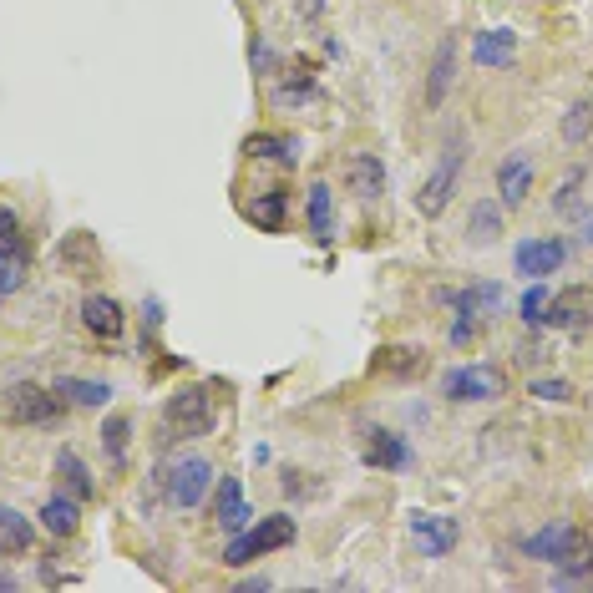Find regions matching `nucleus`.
Segmentation results:
<instances>
[{
	"instance_id": "22",
	"label": "nucleus",
	"mask_w": 593,
	"mask_h": 593,
	"mask_svg": "<svg viewBox=\"0 0 593 593\" xmlns=\"http://www.w3.org/2000/svg\"><path fill=\"white\" fill-rule=\"evenodd\" d=\"M284 208H289L284 188H269V193H259V198L244 203V218H249L259 234H279V229H284Z\"/></svg>"
},
{
	"instance_id": "4",
	"label": "nucleus",
	"mask_w": 593,
	"mask_h": 593,
	"mask_svg": "<svg viewBox=\"0 0 593 593\" xmlns=\"http://www.w3.org/2000/svg\"><path fill=\"white\" fill-rule=\"evenodd\" d=\"M441 396L457 401V406H487L507 396V376L497 365H457L447 381H441Z\"/></svg>"
},
{
	"instance_id": "13",
	"label": "nucleus",
	"mask_w": 593,
	"mask_h": 593,
	"mask_svg": "<svg viewBox=\"0 0 593 593\" xmlns=\"http://www.w3.org/2000/svg\"><path fill=\"white\" fill-rule=\"evenodd\" d=\"M370 370H376V376H391V381H416L426 370V350L421 345H381Z\"/></svg>"
},
{
	"instance_id": "31",
	"label": "nucleus",
	"mask_w": 593,
	"mask_h": 593,
	"mask_svg": "<svg viewBox=\"0 0 593 593\" xmlns=\"http://www.w3.org/2000/svg\"><path fill=\"white\" fill-rule=\"evenodd\" d=\"M588 127H593V107H588V102L568 107V117H563V137H568V142H583Z\"/></svg>"
},
{
	"instance_id": "37",
	"label": "nucleus",
	"mask_w": 593,
	"mask_h": 593,
	"mask_svg": "<svg viewBox=\"0 0 593 593\" xmlns=\"http://www.w3.org/2000/svg\"><path fill=\"white\" fill-rule=\"evenodd\" d=\"M588 548H593V538H588Z\"/></svg>"
},
{
	"instance_id": "26",
	"label": "nucleus",
	"mask_w": 593,
	"mask_h": 593,
	"mask_svg": "<svg viewBox=\"0 0 593 593\" xmlns=\"http://www.w3.org/2000/svg\"><path fill=\"white\" fill-rule=\"evenodd\" d=\"M497 234H502V203L477 198L472 213H467V239H472V244H492Z\"/></svg>"
},
{
	"instance_id": "5",
	"label": "nucleus",
	"mask_w": 593,
	"mask_h": 593,
	"mask_svg": "<svg viewBox=\"0 0 593 593\" xmlns=\"http://www.w3.org/2000/svg\"><path fill=\"white\" fill-rule=\"evenodd\" d=\"M208 487H213V462L208 457H173L168 467H163V492H168V502L173 507H183V512H193L203 497H208Z\"/></svg>"
},
{
	"instance_id": "32",
	"label": "nucleus",
	"mask_w": 593,
	"mask_h": 593,
	"mask_svg": "<svg viewBox=\"0 0 593 593\" xmlns=\"http://www.w3.org/2000/svg\"><path fill=\"white\" fill-rule=\"evenodd\" d=\"M533 396L548 401V406H563V401H573V386L558 381V376H538V381H533Z\"/></svg>"
},
{
	"instance_id": "18",
	"label": "nucleus",
	"mask_w": 593,
	"mask_h": 593,
	"mask_svg": "<svg viewBox=\"0 0 593 593\" xmlns=\"http://www.w3.org/2000/svg\"><path fill=\"white\" fill-rule=\"evenodd\" d=\"M441 305H452L457 315H487V310H502V289H497V284H467V289H441Z\"/></svg>"
},
{
	"instance_id": "12",
	"label": "nucleus",
	"mask_w": 593,
	"mask_h": 593,
	"mask_svg": "<svg viewBox=\"0 0 593 593\" xmlns=\"http://www.w3.org/2000/svg\"><path fill=\"white\" fill-rule=\"evenodd\" d=\"M528 193H533V163H528L523 153L502 158V163H497V203H502V208H523Z\"/></svg>"
},
{
	"instance_id": "24",
	"label": "nucleus",
	"mask_w": 593,
	"mask_h": 593,
	"mask_svg": "<svg viewBox=\"0 0 593 593\" xmlns=\"http://www.w3.org/2000/svg\"><path fill=\"white\" fill-rule=\"evenodd\" d=\"M56 477H61V487L71 492V497H82V502H92L97 497V477L87 472V462L71 452V447H61L56 452Z\"/></svg>"
},
{
	"instance_id": "28",
	"label": "nucleus",
	"mask_w": 593,
	"mask_h": 593,
	"mask_svg": "<svg viewBox=\"0 0 593 593\" xmlns=\"http://www.w3.org/2000/svg\"><path fill=\"white\" fill-rule=\"evenodd\" d=\"M244 153H249L254 163H284V168H289L294 153H300V142H294V137H264V132H259V137L244 142Z\"/></svg>"
},
{
	"instance_id": "29",
	"label": "nucleus",
	"mask_w": 593,
	"mask_h": 593,
	"mask_svg": "<svg viewBox=\"0 0 593 593\" xmlns=\"http://www.w3.org/2000/svg\"><path fill=\"white\" fill-rule=\"evenodd\" d=\"M56 254H61L66 269H82V274H87V269L97 264V239H92V234H66Z\"/></svg>"
},
{
	"instance_id": "34",
	"label": "nucleus",
	"mask_w": 593,
	"mask_h": 593,
	"mask_svg": "<svg viewBox=\"0 0 593 593\" xmlns=\"http://www.w3.org/2000/svg\"><path fill=\"white\" fill-rule=\"evenodd\" d=\"M472 335H477V315H457L452 320V345H467Z\"/></svg>"
},
{
	"instance_id": "3",
	"label": "nucleus",
	"mask_w": 593,
	"mask_h": 593,
	"mask_svg": "<svg viewBox=\"0 0 593 593\" xmlns=\"http://www.w3.org/2000/svg\"><path fill=\"white\" fill-rule=\"evenodd\" d=\"M289 543H294V517L274 512V517H264V523H254V528H244V533L229 538L224 563L229 568H244V563H254V558H264L274 548H289Z\"/></svg>"
},
{
	"instance_id": "16",
	"label": "nucleus",
	"mask_w": 593,
	"mask_h": 593,
	"mask_svg": "<svg viewBox=\"0 0 593 593\" xmlns=\"http://www.w3.org/2000/svg\"><path fill=\"white\" fill-rule=\"evenodd\" d=\"M41 528L51 533V538H71L82 528V497H66V492H56V497H46L41 502Z\"/></svg>"
},
{
	"instance_id": "20",
	"label": "nucleus",
	"mask_w": 593,
	"mask_h": 593,
	"mask_svg": "<svg viewBox=\"0 0 593 593\" xmlns=\"http://www.w3.org/2000/svg\"><path fill=\"white\" fill-rule=\"evenodd\" d=\"M512 56H517V36L507 26H492L472 41V66H512Z\"/></svg>"
},
{
	"instance_id": "8",
	"label": "nucleus",
	"mask_w": 593,
	"mask_h": 593,
	"mask_svg": "<svg viewBox=\"0 0 593 593\" xmlns=\"http://www.w3.org/2000/svg\"><path fill=\"white\" fill-rule=\"evenodd\" d=\"M406 533H411V543H416L421 558H447L462 543L457 517H441V512H411L406 517Z\"/></svg>"
},
{
	"instance_id": "15",
	"label": "nucleus",
	"mask_w": 593,
	"mask_h": 593,
	"mask_svg": "<svg viewBox=\"0 0 593 593\" xmlns=\"http://www.w3.org/2000/svg\"><path fill=\"white\" fill-rule=\"evenodd\" d=\"M82 325L97 335V340H117L127 315H122V300H112V294H87L82 300Z\"/></svg>"
},
{
	"instance_id": "14",
	"label": "nucleus",
	"mask_w": 593,
	"mask_h": 593,
	"mask_svg": "<svg viewBox=\"0 0 593 593\" xmlns=\"http://www.w3.org/2000/svg\"><path fill=\"white\" fill-rule=\"evenodd\" d=\"M452 77H457V36H441L436 41V56H431V71H426V107L447 102Z\"/></svg>"
},
{
	"instance_id": "7",
	"label": "nucleus",
	"mask_w": 593,
	"mask_h": 593,
	"mask_svg": "<svg viewBox=\"0 0 593 593\" xmlns=\"http://www.w3.org/2000/svg\"><path fill=\"white\" fill-rule=\"evenodd\" d=\"M523 553H528L533 563L568 568L573 558H583V553H588V533H583V528H573V523H548V528H538L533 538H523Z\"/></svg>"
},
{
	"instance_id": "2",
	"label": "nucleus",
	"mask_w": 593,
	"mask_h": 593,
	"mask_svg": "<svg viewBox=\"0 0 593 593\" xmlns=\"http://www.w3.org/2000/svg\"><path fill=\"white\" fill-rule=\"evenodd\" d=\"M213 431V396L208 386H183L163 406V441H193Z\"/></svg>"
},
{
	"instance_id": "21",
	"label": "nucleus",
	"mask_w": 593,
	"mask_h": 593,
	"mask_svg": "<svg viewBox=\"0 0 593 593\" xmlns=\"http://www.w3.org/2000/svg\"><path fill=\"white\" fill-rule=\"evenodd\" d=\"M36 543V523L26 512H16V507H6L0 502V558H11V553H26Z\"/></svg>"
},
{
	"instance_id": "27",
	"label": "nucleus",
	"mask_w": 593,
	"mask_h": 593,
	"mask_svg": "<svg viewBox=\"0 0 593 593\" xmlns=\"http://www.w3.org/2000/svg\"><path fill=\"white\" fill-rule=\"evenodd\" d=\"M127 441H132V421L127 416H107L102 421V452H107V467L112 472L127 467Z\"/></svg>"
},
{
	"instance_id": "9",
	"label": "nucleus",
	"mask_w": 593,
	"mask_h": 593,
	"mask_svg": "<svg viewBox=\"0 0 593 593\" xmlns=\"http://www.w3.org/2000/svg\"><path fill=\"white\" fill-rule=\"evenodd\" d=\"M543 325L548 330H583V325H593V289L588 284L558 289L548 300V310H543Z\"/></svg>"
},
{
	"instance_id": "17",
	"label": "nucleus",
	"mask_w": 593,
	"mask_h": 593,
	"mask_svg": "<svg viewBox=\"0 0 593 593\" xmlns=\"http://www.w3.org/2000/svg\"><path fill=\"white\" fill-rule=\"evenodd\" d=\"M249 502H244V482L239 477H224V482H218V528H224L229 538L234 533H244L249 528Z\"/></svg>"
},
{
	"instance_id": "10",
	"label": "nucleus",
	"mask_w": 593,
	"mask_h": 593,
	"mask_svg": "<svg viewBox=\"0 0 593 593\" xmlns=\"http://www.w3.org/2000/svg\"><path fill=\"white\" fill-rule=\"evenodd\" d=\"M563 259H568V249L558 239H523L512 249V264L523 279H548L553 269H563Z\"/></svg>"
},
{
	"instance_id": "11",
	"label": "nucleus",
	"mask_w": 593,
	"mask_h": 593,
	"mask_svg": "<svg viewBox=\"0 0 593 593\" xmlns=\"http://www.w3.org/2000/svg\"><path fill=\"white\" fill-rule=\"evenodd\" d=\"M345 188L355 198H365V203H376L386 193V163L376 153H350L345 158Z\"/></svg>"
},
{
	"instance_id": "19",
	"label": "nucleus",
	"mask_w": 593,
	"mask_h": 593,
	"mask_svg": "<svg viewBox=\"0 0 593 593\" xmlns=\"http://www.w3.org/2000/svg\"><path fill=\"white\" fill-rule=\"evenodd\" d=\"M365 462L370 467H391V472H401V467H411V447L396 436V431H370V441H365Z\"/></svg>"
},
{
	"instance_id": "36",
	"label": "nucleus",
	"mask_w": 593,
	"mask_h": 593,
	"mask_svg": "<svg viewBox=\"0 0 593 593\" xmlns=\"http://www.w3.org/2000/svg\"><path fill=\"white\" fill-rule=\"evenodd\" d=\"M583 239H588V244H593V224H588V234H583Z\"/></svg>"
},
{
	"instance_id": "30",
	"label": "nucleus",
	"mask_w": 593,
	"mask_h": 593,
	"mask_svg": "<svg viewBox=\"0 0 593 593\" xmlns=\"http://www.w3.org/2000/svg\"><path fill=\"white\" fill-rule=\"evenodd\" d=\"M548 300H553V294H548V284H543V279H533V289L523 294V320H528V325H543V310H548Z\"/></svg>"
},
{
	"instance_id": "33",
	"label": "nucleus",
	"mask_w": 593,
	"mask_h": 593,
	"mask_svg": "<svg viewBox=\"0 0 593 593\" xmlns=\"http://www.w3.org/2000/svg\"><path fill=\"white\" fill-rule=\"evenodd\" d=\"M578 183H583V168H573V173L563 178V193H558V208H563V213L578 208Z\"/></svg>"
},
{
	"instance_id": "35",
	"label": "nucleus",
	"mask_w": 593,
	"mask_h": 593,
	"mask_svg": "<svg viewBox=\"0 0 593 593\" xmlns=\"http://www.w3.org/2000/svg\"><path fill=\"white\" fill-rule=\"evenodd\" d=\"M249 51H254V71H264V66L274 61V56H269V46H264L259 36H254V46H249Z\"/></svg>"
},
{
	"instance_id": "1",
	"label": "nucleus",
	"mask_w": 593,
	"mask_h": 593,
	"mask_svg": "<svg viewBox=\"0 0 593 593\" xmlns=\"http://www.w3.org/2000/svg\"><path fill=\"white\" fill-rule=\"evenodd\" d=\"M61 396L36 381H11L0 386V426H56L61 421Z\"/></svg>"
},
{
	"instance_id": "6",
	"label": "nucleus",
	"mask_w": 593,
	"mask_h": 593,
	"mask_svg": "<svg viewBox=\"0 0 593 593\" xmlns=\"http://www.w3.org/2000/svg\"><path fill=\"white\" fill-rule=\"evenodd\" d=\"M462 163H467V153H462V142L452 137L447 147H441V163L431 168V178H426L421 193H416V208H421L426 218L447 213V203H452V193H457V183H462Z\"/></svg>"
},
{
	"instance_id": "23",
	"label": "nucleus",
	"mask_w": 593,
	"mask_h": 593,
	"mask_svg": "<svg viewBox=\"0 0 593 593\" xmlns=\"http://www.w3.org/2000/svg\"><path fill=\"white\" fill-rule=\"evenodd\" d=\"M51 391H56L66 406H107V401H112V386H107V381H87V376H56Z\"/></svg>"
},
{
	"instance_id": "25",
	"label": "nucleus",
	"mask_w": 593,
	"mask_h": 593,
	"mask_svg": "<svg viewBox=\"0 0 593 593\" xmlns=\"http://www.w3.org/2000/svg\"><path fill=\"white\" fill-rule=\"evenodd\" d=\"M305 218H310V234H315L320 244H330V239H335V203H330V188H325V183H310Z\"/></svg>"
}]
</instances>
